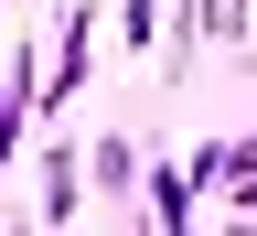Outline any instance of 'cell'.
Masks as SVG:
<instances>
[{
    "label": "cell",
    "mask_w": 257,
    "mask_h": 236,
    "mask_svg": "<svg viewBox=\"0 0 257 236\" xmlns=\"http://www.w3.org/2000/svg\"><path fill=\"white\" fill-rule=\"evenodd\" d=\"M96 11H107V0L54 11V75H43V108H32V118H54V108H75V97H86V75H96Z\"/></svg>",
    "instance_id": "6da1fadb"
},
{
    "label": "cell",
    "mask_w": 257,
    "mask_h": 236,
    "mask_svg": "<svg viewBox=\"0 0 257 236\" xmlns=\"http://www.w3.org/2000/svg\"><path fill=\"white\" fill-rule=\"evenodd\" d=\"M32 108H43V54H32V32L11 54H0V172L22 161V129H32Z\"/></svg>",
    "instance_id": "7a4b0ae2"
},
{
    "label": "cell",
    "mask_w": 257,
    "mask_h": 236,
    "mask_svg": "<svg viewBox=\"0 0 257 236\" xmlns=\"http://www.w3.org/2000/svg\"><path fill=\"white\" fill-rule=\"evenodd\" d=\"M140 183H150V225H193V215H204V193H193V172H182V161H140Z\"/></svg>",
    "instance_id": "3957f363"
},
{
    "label": "cell",
    "mask_w": 257,
    "mask_h": 236,
    "mask_svg": "<svg viewBox=\"0 0 257 236\" xmlns=\"http://www.w3.org/2000/svg\"><path fill=\"white\" fill-rule=\"evenodd\" d=\"M75 183H86V161L54 140V150H43V225H75Z\"/></svg>",
    "instance_id": "277c9868"
},
{
    "label": "cell",
    "mask_w": 257,
    "mask_h": 236,
    "mask_svg": "<svg viewBox=\"0 0 257 236\" xmlns=\"http://www.w3.org/2000/svg\"><path fill=\"white\" fill-rule=\"evenodd\" d=\"M140 161H150V150H140V140L118 129V140H96V150H86V172H96V183H107L118 204H128V172H140Z\"/></svg>",
    "instance_id": "5b68a950"
},
{
    "label": "cell",
    "mask_w": 257,
    "mask_h": 236,
    "mask_svg": "<svg viewBox=\"0 0 257 236\" xmlns=\"http://www.w3.org/2000/svg\"><path fill=\"white\" fill-rule=\"evenodd\" d=\"M182 22H193V32H225V43H236V32H246V0H193Z\"/></svg>",
    "instance_id": "8992f818"
},
{
    "label": "cell",
    "mask_w": 257,
    "mask_h": 236,
    "mask_svg": "<svg viewBox=\"0 0 257 236\" xmlns=\"http://www.w3.org/2000/svg\"><path fill=\"white\" fill-rule=\"evenodd\" d=\"M150 11H161V0H118V32H128V54L150 43Z\"/></svg>",
    "instance_id": "52a82bcc"
},
{
    "label": "cell",
    "mask_w": 257,
    "mask_h": 236,
    "mask_svg": "<svg viewBox=\"0 0 257 236\" xmlns=\"http://www.w3.org/2000/svg\"><path fill=\"white\" fill-rule=\"evenodd\" d=\"M0 11H11V0H0Z\"/></svg>",
    "instance_id": "ba28073f"
}]
</instances>
